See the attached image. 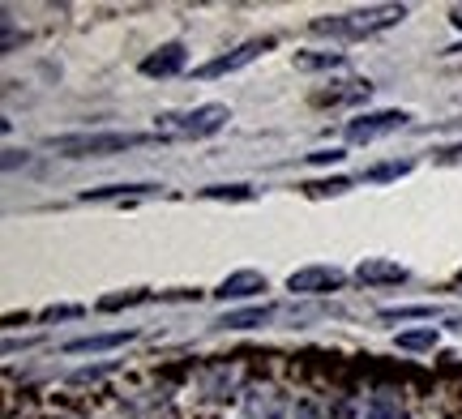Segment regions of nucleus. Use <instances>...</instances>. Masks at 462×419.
<instances>
[{"instance_id": "1", "label": "nucleus", "mask_w": 462, "mask_h": 419, "mask_svg": "<svg viewBox=\"0 0 462 419\" xmlns=\"http://www.w3.org/2000/svg\"><path fill=\"white\" fill-rule=\"evenodd\" d=\"M402 17H407V5H368V9H351V14L317 17L309 31H313V34H330V39H368V34L398 26Z\"/></svg>"}, {"instance_id": "2", "label": "nucleus", "mask_w": 462, "mask_h": 419, "mask_svg": "<svg viewBox=\"0 0 462 419\" xmlns=\"http://www.w3.org/2000/svg\"><path fill=\"white\" fill-rule=\"evenodd\" d=\"M231 120L227 103H201V107H189V112H167L159 116V129L163 137H210L218 133Z\"/></svg>"}, {"instance_id": "3", "label": "nucleus", "mask_w": 462, "mask_h": 419, "mask_svg": "<svg viewBox=\"0 0 462 419\" xmlns=\"http://www.w3.org/2000/svg\"><path fill=\"white\" fill-rule=\"evenodd\" d=\"M150 137L142 133H73V137H51V150L69 154V159H90V154H120L133 146H146Z\"/></svg>"}, {"instance_id": "4", "label": "nucleus", "mask_w": 462, "mask_h": 419, "mask_svg": "<svg viewBox=\"0 0 462 419\" xmlns=\"http://www.w3.org/2000/svg\"><path fill=\"white\" fill-rule=\"evenodd\" d=\"M270 48H274V39H248V43H240V48L227 51V56H218V60H210V65L193 68V77H198V82H210V77H223V73H236V68L253 65V60Z\"/></svg>"}, {"instance_id": "5", "label": "nucleus", "mask_w": 462, "mask_h": 419, "mask_svg": "<svg viewBox=\"0 0 462 419\" xmlns=\"http://www.w3.org/2000/svg\"><path fill=\"white\" fill-rule=\"evenodd\" d=\"M407 112H368V116H356L351 124H346V141H377V137L385 133H398L402 124H407Z\"/></svg>"}, {"instance_id": "6", "label": "nucleus", "mask_w": 462, "mask_h": 419, "mask_svg": "<svg viewBox=\"0 0 462 419\" xmlns=\"http://www.w3.org/2000/svg\"><path fill=\"white\" fill-rule=\"evenodd\" d=\"M343 283H346L343 269L309 266V269H296V274L287 278V291H296V296H330V291H338Z\"/></svg>"}, {"instance_id": "7", "label": "nucleus", "mask_w": 462, "mask_h": 419, "mask_svg": "<svg viewBox=\"0 0 462 419\" xmlns=\"http://www.w3.org/2000/svg\"><path fill=\"white\" fill-rule=\"evenodd\" d=\"M265 291V274H257V269H236V274H227L223 283H218V300H253V296H262Z\"/></svg>"}, {"instance_id": "8", "label": "nucleus", "mask_w": 462, "mask_h": 419, "mask_svg": "<svg viewBox=\"0 0 462 419\" xmlns=\"http://www.w3.org/2000/svg\"><path fill=\"white\" fill-rule=\"evenodd\" d=\"M356 278H360L364 287H398V283H407L411 274L398 266V261H381V257H373V261H360V266H356Z\"/></svg>"}, {"instance_id": "9", "label": "nucleus", "mask_w": 462, "mask_h": 419, "mask_svg": "<svg viewBox=\"0 0 462 419\" xmlns=\"http://www.w3.org/2000/svg\"><path fill=\"white\" fill-rule=\"evenodd\" d=\"M137 330H112V334H86V338H73L65 342L69 355H95V351H116V347H129Z\"/></svg>"}, {"instance_id": "10", "label": "nucleus", "mask_w": 462, "mask_h": 419, "mask_svg": "<svg viewBox=\"0 0 462 419\" xmlns=\"http://www.w3.org/2000/svg\"><path fill=\"white\" fill-rule=\"evenodd\" d=\"M180 68H184V48L180 43H167V48H159L154 56L142 60V73H146V77H171V73H180Z\"/></svg>"}, {"instance_id": "11", "label": "nucleus", "mask_w": 462, "mask_h": 419, "mask_svg": "<svg viewBox=\"0 0 462 419\" xmlns=\"http://www.w3.org/2000/svg\"><path fill=\"white\" fill-rule=\"evenodd\" d=\"M270 317H274V308H270V304H257V308H245V313H227L218 325H227V330H257V325H265Z\"/></svg>"}, {"instance_id": "12", "label": "nucleus", "mask_w": 462, "mask_h": 419, "mask_svg": "<svg viewBox=\"0 0 462 419\" xmlns=\"http://www.w3.org/2000/svg\"><path fill=\"white\" fill-rule=\"evenodd\" d=\"M142 193H154V185H107V188H90V193H82V202H107V197H142Z\"/></svg>"}, {"instance_id": "13", "label": "nucleus", "mask_w": 462, "mask_h": 419, "mask_svg": "<svg viewBox=\"0 0 462 419\" xmlns=\"http://www.w3.org/2000/svg\"><path fill=\"white\" fill-rule=\"evenodd\" d=\"M437 330H432V325H424V330H407V334H398V347H402V351H432V347H437Z\"/></svg>"}, {"instance_id": "14", "label": "nucleus", "mask_w": 462, "mask_h": 419, "mask_svg": "<svg viewBox=\"0 0 462 419\" xmlns=\"http://www.w3.org/2000/svg\"><path fill=\"white\" fill-rule=\"evenodd\" d=\"M364 419H407V411H402L394 398L377 394V398H368V406H364Z\"/></svg>"}, {"instance_id": "15", "label": "nucleus", "mask_w": 462, "mask_h": 419, "mask_svg": "<svg viewBox=\"0 0 462 419\" xmlns=\"http://www.w3.org/2000/svg\"><path fill=\"white\" fill-rule=\"evenodd\" d=\"M201 197H231V202H248L253 188L248 185H215V188H201Z\"/></svg>"}, {"instance_id": "16", "label": "nucleus", "mask_w": 462, "mask_h": 419, "mask_svg": "<svg viewBox=\"0 0 462 419\" xmlns=\"http://www.w3.org/2000/svg\"><path fill=\"white\" fill-rule=\"evenodd\" d=\"M346 56L330 51V56H296V68H343Z\"/></svg>"}, {"instance_id": "17", "label": "nucleus", "mask_w": 462, "mask_h": 419, "mask_svg": "<svg viewBox=\"0 0 462 419\" xmlns=\"http://www.w3.org/2000/svg\"><path fill=\"white\" fill-rule=\"evenodd\" d=\"M407 171H411V163H385V168L364 171V180H398V176H407Z\"/></svg>"}, {"instance_id": "18", "label": "nucleus", "mask_w": 462, "mask_h": 419, "mask_svg": "<svg viewBox=\"0 0 462 419\" xmlns=\"http://www.w3.org/2000/svg\"><path fill=\"white\" fill-rule=\"evenodd\" d=\"M142 300H150L146 291H137V296H107V300H99V308H103V313H112V308H125V304H142Z\"/></svg>"}, {"instance_id": "19", "label": "nucleus", "mask_w": 462, "mask_h": 419, "mask_svg": "<svg viewBox=\"0 0 462 419\" xmlns=\"http://www.w3.org/2000/svg\"><path fill=\"white\" fill-rule=\"evenodd\" d=\"M346 188H351V180H321V185H309V193L321 197V193H346Z\"/></svg>"}, {"instance_id": "20", "label": "nucleus", "mask_w": 462, "mask_h": 419, "mask_svg": "<svg viewBox=\"0 0 462 419\" xmlns=\"http://www.w3.org/2000/svg\"><path fill=\"white\" fill-rule=\"evenodd\" d=\"M313 163H343V150H317V154H309Z\"/></svg>"}, {"instance_id": "21", "label": "nucleus", "mask_w": 462, "mask_h": 419, "mask_svg": "<svg viewBox=\"0 0 462 419\" xmlns=\"http://www.w3.org/2000/svg\"><path fill=\"white\" fill-rule=\"evenodd\" d=\"M43 317H48V321H56V317H82V308H48Z\"/></svg>"}, {"instance_id": "22", "label": "nucleus", "mask_w": 462, "mask_h": 419, "mask_svg": "<svg viewBox=\"0 0 462 419\" xmlns=\"http://www.w3.org/2000/svg\"><path fill=\"white\" fill-rule=\"evenodd\" d=\"M449 22H454V26H462V5H454V9H449Z\"/></svg>"}, {"instance_id": "23", "label": "nucleus", "mask_w": 462, "mask_h": 419, "mask_svg": "<svg viewBox=\"0 0 462 419\" xmlns=\"http://www.w3.org/2000/svg\"><path fill=\"white\" fill-rule=\"evenodd\" d=\"M449 51H462V43H458V48H449Z\"/></svg>"}]
</instances>
